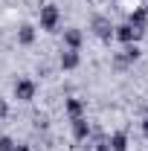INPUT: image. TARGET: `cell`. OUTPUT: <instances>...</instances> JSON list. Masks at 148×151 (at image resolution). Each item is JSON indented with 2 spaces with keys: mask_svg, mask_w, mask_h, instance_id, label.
I'll use <instances>...</instances> for the list:
<instances>
[{
  "mask_svg": "<svg viewBox=\"0 0 148 151\" xmlns=\"http://www.w3.org/2000/svg\"><path fill=\"white\" fill-rule=\"evenodd\" d=\"M32 41H35V26H32V23L20 26V29H18V44H23V47H29Z\"/></svg>",
  "mask_w": 148,
  "mask_h": 151,
  "instance_id": "obj_9",
  "label": "cell"
},
{
  "mask_svg": "<svg viewBox=\"0 0 148 151\" xmlns=\"http://www.w3.org/2000/svg\"><path fill=\"white\" fill-rule=\"evenodd\" d=\"M87 134H90V125H87V116H78L73 119V137L81 142V139H87Z\"/></svg>",
  "mask_w": 148,
  "mask_h": 151,
  "instance_id": "obj_6",
  "label": "cell"
},
{
  "mask_svg": "<svg viewBox=\"0 0 148 151\" xmlns=\"http://www.w3.org/2000/svg\"><path fill=\"white\" fill-rule=\"evenodd\" d=\"M15 151H32L29 145H15Z\"/></svg>",
  "mask_w": 148,
  "mask_h": 151,
  "instance_id": "obj_14",
  "label": "cell"
},
{
  "mask_svg": "<svg viewBox=\"0 0 148 151\" xmlns=\"http://www.w3.org/2000/svg\"><path fill=\"white\" fill-rule=\"evenodd\" d=\"M78 61H81V55H78L75 50H64V52H61V67H64V70H75Z\"/></svg>",
  "mask_w": 148,
  "mask_h": 151,
  "instance_id": "obj_7",
  "label": "cell"
},
{
  "mask_svg": "<svg viewBox=\"0 0 148 151\" xmlns=\"http://www.w3.org/2000/svg\"><path fill=\"white\" fill-rule=\"evenodd\" d=\"M58 23H61V12H58L55 3L41 6V29H44V32H55Z\"/></svg>",
  "mask_w": 148,
  "mask_h": 151,
  "instance_id": "obj_1",
  "label": "cell"
},
{
  "mask_svg": "<svg viewBox=\"0 0 148 151\" xmlns=\"http://www.w3.org/2000/svg\"><path fill=\"white\" fill-rule=\"evenodd\" d=\"M6 113H9V105H6V102H3V99H0V119H3V116H6Z\"/></svg>",
  "mask_w": 148,
  "mask_h": 151,
  "instance_id": "obj_12",
  "label": "cell"
},
{
  "mask_svg": "<svg viewBox=\"0 0 148 151\" xmlns=\"http://www.w3.org/2000/svg\"><path fill=\"white\" fill-rule=\"evenodd\" d=\"M93 29H96V35L102 38V41H111L113 38V26L105 18H93Z\"/></svg>",
  "mask_w": 148,
  "mask_h": 151,
  "instance_id": "obj_4",
  "label": "cell"
},
{
  "mask_svg": "<svg viewBox=\"0 0 148 151\" xmlns=\"http://www.w3.org/2000/svg\"><path fill=\"white\" fill-rule=\"evenodd\" d=\"M0 151H15V139L3 134V137H0Z\"/></svg>",
  "mask_w": 148,
  "mask_h": 151,
  "instance_id": "obj_11",
  "label": "cell"
},
{
  "mask_svg": "<svg viewBox=\"0 0 148 151\" xmlns=\"http://www.w3.org/2000/svg\"><path fill=\"white\" fill-rule=\"evenodd\" d=\"M139 35H142V32H139V29H134L131 23H122V26H116V32H113V38H116V41H122V44H134Z\"/></svg>",
  "mask_w": 148,
  "mask_h": 151,
  "instance_id": "obj_3",
  "label": "cell"
},
{
  "mask_svg": "<svg viewBox=\"0 0 148 151\" xmlns=\"http://www.w3.org/2000/svg\"><path fill=\"white\" fill-rule=\"evenodd\" d=\"M38 93V84L32 81V78H18L15 81V99H20V102H32Z\"/></svg>",
  "mask_w": 148,
  "mask_h": 151,
  "instance_id": "obj_2",
  "label": "cell"
},
{
  "mask_svg": "<svg viewBox=\"0 0 148 151\" xmlns=\"http://www.w3.org/2000/svg\"><path fill=\"white\" fill-rule=\"evenodd\" d=\"M64 44H67V50H75V52H78V47H81V32H78V29H64Z\"/></svg>",
  "mask_w": 148,
  "mask_h": 151,
  "instance_id": "obj_8",
  "label": "cell"
},
{
  "mask_svg": "<svg viewBox=\"0 0 148 151\" xmlns=\"http://www.w3.org/2000/svg\"><path fill=\"white\" fill-rule=\"evenodd\" d=\"M108 145H111V151H128V134L125 131H116L108 137Z\"/></svg>",
  "mask_w": 148,
  "mask_h": 151,
  "instance_id": "obj_5",
  "label": "cell"
},
{
  "mask_svg": "<svg viewBox=\"0 0 148 151\" xmlns=\"http://www.w3.org/2000/svg\"><path fill=\"white\" fill-rule=\"evenodd\" d=\"M96 151H111V145H108V139H102V142L96 145Z\"/></svg>",
  "mask_w": 148,
  "mask_h": 151,
  "instance_id": "obj_13",
  "label": "cell"
},
{
  "mask_svg": "<svg viewBox=\"0 0 148 151\" xmlns=\"http://www.w3.org/2000/svg\"><path fill=\"white\" fill-rule=\"evenodd\" d=\"M142 131H145V137H148V119H142Z\"/></svg>",
  "mask_w": 148,
  "mask_h": 151,
  "instance_id": "obj_15",
  "label": "cell"
},
{
  "mask_svg": "<svg viewBox=\"0 0 148 151\" xmlns=\"http://www.w3.org/2000/svg\"><path fill=\"white\" fill-rule=\"evenodd\" d=\"M67 113H70V119L84 116V102L81 99H67Z\"/></svg>",
  "mask_w": 148,
  "mask_h": 151,
  "instance_id": "obj_10",
  "label": "cell"
}]
</instances>
